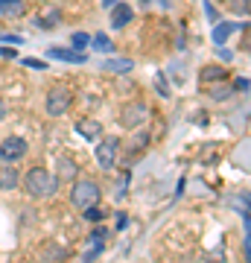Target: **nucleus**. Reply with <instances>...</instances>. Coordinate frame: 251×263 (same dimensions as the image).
I'll use <instances>...</instances> for the list:
<instances>
[{"instance_id": "23", "label": "nucleus", "mask_w": 251, "mask_h": 263, "mask_svg": "<svg viewBox=\"0 0 251 263\" xmlns=\"http://www.w3.org/2000/svg\"><path fill=\"white\" fill-rule=\"evenodd\" d=\"M245 216V234H248V240H245V254H248V260H251V216L248 214H242Z\"/></svg>"}, {"instance_id": "3", "label": "nucleus", "mask_w": 251, "mask_h": 263, "mask_svg": "<svg viewBox=\"0 0 251 263\" xmlns=\"http://www.w3.org/2000/svg\"><path fill=\"white\" fill-rule=\"evenodd\" d=\"M47 114L50 117H62V114L73 105V94H70V88L65 85H56V88H50V94H47Z\"/></svg>"}, {"instance_id": "31", "label": "nucleus", "mask_w": 251, "mask_h": 263, "mask_svg": "<svg viewBox=\"0 0 251 263\" xmlns=\"http://www.w3.org/2000/svg\"><path fill=\"white\" fill-rule=\"evenodd\" d=\"M114 3H117V0H103V6H105V9H111Z\"/></svg>"}, {"instance_id": "15", "label": "nucleus", "mask_w": 251, "mask_h": 263, "mask_svg": "<svg viewBox=\"0 0 251 263\" xmlns=\"http://www.w3.org/2000/svg\"><path fill=\"white\" fill-rule=\"evenodd\" d=\"M222 79H225V70L219 65H207L202 70V82H222Z\"/></svg>"}, {"instance_id": "29", "label": "nucleus", "mask_w": 251, "mask_h": 263, "mask_svg": "<svg viewBox=\"0 0 251 263\" xmlns=\"http://www.w3.org/2000/svg\"><path fill=\"white\" fill-rule=\"evenodd\" d=\"M205 12H207V18H210V21H216V9L210 6V3H205Z\"/></svg>"}, {"instance_id": "12", "label": "nucleus", "mask_w": 251, "mask_h": 263, "mask_svg": "<svg viewBox=\"0 0 251 263\" xmlns=\"http://www.w3.org/2000/svg\"><path fill=\"white\" fill-rule=\"evenodd\" d=\"M76 132L82 135L85 141H96V138L103 135V126H100L96 120H79L76 123Z\"/></svg>"}, {"instance_id": "19", "label": "nucleus", "mask_w": 251, "mask_h": 263, "mask_svg": "<svg viewBox=\"0 0 251 263\" xmlns=\"http://www.w3.org/2000/svg\"><path fill=\"white\" fill-rule=\"evenodd\" d=\"M146 143H149V132H138V135L131 138L129 149H134V152H143V149H146Z\"/></svg>"}, {"instance_id": "11", "label": "nucleus", "mask_w": 251, "mask_h": 263, "mask_svg": "<svg viewBox=\"0 0 251 263\" xmlns=\"http://www.w3.org/2000/svg\"><path fill=\"white\" fill-rule=\"evenodd\" d=\"M56 167H59V179L62 181H76V176H79V167H76L73 158H59Z\"/></svg>"}, {"instance_id": "21", "label": "nucleus", "mask_w": 251, "mask_h": 263, "mask_svg": "<svg viewBox=\"0 0 251 263\" xmlns=\"http://www.w3.org/2000/svg\"><path fill=\"white\" fill-rule=\"evenodd\" d=\"M70 44H73L76 50H85V47H88V44H91V38L85 35V32H76V35L70 38Z\"/></svg>"}, {"instance_id": "5", "label": "nucleus", "mask_w": 251, "mask_h": 263, "mask_svg": "<svg viewBox=\"0 0 251 263\" xmlns=\"http://www.w3.org/2000/svg\"><path fill=\"white\" fill-rule=\"evenodd\" d=\"M146 120H149V108L140 105V103H131L120 111V123L126 126V129H138V126H143Z\"/></svg>"}, {"instance_id": "4", "label": "nucleus", "mask_w": 251, "mask_h": 263, "mask_svg": "<svg viewBox=\"0 0 251 263\" xmlns=\"http://www.w3.org/2000/svg\"><path fill=\"white\" fill-rule=\"evenodd\" d=\"M27 155V141L24 138H18V135H9L6 141H0V158L3 161H21Z\"/></svg>"}, {"instance_id": "9", "label": "nucleus", "mask_w": 251, "mask_h": 263, "mask_svg": "<svg viewBox=\"0 0 251 263\" xmlns=\"http://www.w3.org/2000/svg\"><path fill=\"white\" fill-rule=\"evenodd\" d=\"M47 56L56 62H70V65H82L85 62V50H70V47H50Z\"/></svg>"}, {"instance_id": "13", "label": "nucleus", "mask_w": 251, "mask_h": 263, "mask_svg": "<svg viewBox=\"0 0 251 263\" xmlns=\"http://www.w3.org/2000/svg\"><path fill=\"white\" fill-rule=\"evenodd\" d=\"M131 59H105L103 62V70L105 73H129L131 70Z\"/></svg>"}, {"instance_id": "26", "label": "nucleus", "mask_w": 251, "mask_h": 263, "mask_svg": "<svg viewBox=\"0 0 251 263\" xmlns=\"http://www.w3.org/2000/svg\"><path fill=\"white\" fill-rule=\"evenodd\" d=\"M0 59H18V50H9V47H0Z\"/></svg>"}, {"instance_id": "25", "label": "nucleus", "mask_w": 251, "mask_h": 263, "mask_svg": "<svg viewBox=\"0 0 251 263\" xmlns=\"http://www.w3.org/2000/svg\"><path fill=\"white\" fill-rule=\"evenodd\" d=\"M216 53H219V59H222V62H231V59H234V53H231V50H225V44H219V50H216Z\"/></svg>"}, {"instance_id": "10", "label": "nucleus", "mask_w": 251, "mask_h": 263, "mask_svg": "<svg viewBox=\"0 0 251 263\" xmlns=\"http://www.w3.org/2000/svg\"><path fill=\"white\" fill-rule=\"evenodd\" d=\"M24 12H27L24 0H0V15L3 18H21Z\"/></svg>"}, {"instance_id": "20", "label": "nucleus", "mask_w": 251, "mask_h": 263, "mask_svg": "<svg viewBox=\"0 0 251 263\" xmlns=\"http://www.w3.org/2000/svg\"><path fill=\"white\" fill-rule=\"evenodd\" d=\"M231 91L234 88H228V85H216V88H210V97H214V100H228Z\"/></svg>"}, {"instance_id": "27", "label": "nucleus", "mask_w": 251, "mask_h": 263, "mask_svg": "<svg viewBox=\"0 0 251 263\" xmlns=\"http://www.w3.org/2000/svg\"><path fill=\"white\" fill-rule=\"evenodd\" d=\"M245 88H251L248 79H237V82H234V91H245Z\"/></svg>"}, {"instance_id": "32", "label": "nucleus", "mask_w": 251, "mask_h": 263, "mask_svg": "<svg viewBox=\"0 0 251 263\" xmlns=\"http://www.w3.org/2000/svg\"><path fill=\"white\" fill-rule=\"evenodd\" d=\"M143 3H149V0H143Z\"/></svg>"}, {"instance_id": "7", "label": "nucleus", "mask_w": 251, "mask_h": 263, "mask_svg": "<svg viewBox=\"0 0 251 263\" xmlns=\"http://www.w3.org/2000/svg\"><path fill=\"white\" fill-rule=\"evenodd\" d=\"M21 184V173L18 167H9V161L0 164V193H9Z\"/></svg>"}, {"instance_id": "22", "label": "nucleus", "mask_w": 251, "mask_h": 263, "mask_svg": "<svg viewBox=\"0 0 251 263\" xmlns=\"http://www.w3.org/2000/svg\"><path fill=\"white\" fill-rule=\"evenodd\" d=\"M82 214L85 216H88V219H91V222H100V219H103V211H100V208H96V205H91V208H85V211H82Z\"/></svg>"}, {"instance_id": "24", "label": "nucleus", "mask_w": 251, "mask_h": 263, "mask_svg": "<svg viewBox=\"0 0 251 263\" xmlns=\"http://www.w3.org/2000/svg\"><path fill=\"white\" fill-rule=\"evenodd\" d=\"M24 65L35 67V70H47V62H41V59H24Z\"/></svg>"}, {"instance_id": "18", "label": "nucleus", "mask_w": 251, "mask_h": 263, "mask_svg": "<svg viewBox=\"0 0 251 263\" xmlns=\"http://www.w3.org/2000/svg\"><path fill=\"white\" fill-rule=\"evenodd\" d=\"M91 44H93V50H100V53H108V50H111V41H108L105 32H96V35L91 38Z\"/></svg>"}, {"instance_id": "6", "label": "nucleus", "mask_w": 251, "mask_h": 263, "mask_svg": "<svg viewBox=\"0 0 251 263\" xmlns=\"http://www.w3.org/2000/svg\"><path fill=\"white\" fill-rule=\"evenodd\" d=\"M117 152H120V141L117 138H105L100 146H96V161L103 170H111L117 164Z\"/></svg>"}, {"instance_id": "30", "label": "nucleus", "mask_w": 251, "mask_h": 263, "mask_svg": "<svg viewBox=\"0 0 251 263\" xmlns=\"http://www.w3.org/2000/svg\"><path fill=\"white\" fill-rule=\"evenodd\" d=\"M6 120V103H3V100H0V123Z\"/></svg>"}, {"instance_id": "14", "label": "nucleus", "mask_w": 251, "mask_h": 263, "mask_svg": "<svg viewBox=\"0 0 251 263\" xmlns=\"http://www.w3.org/2000/svg\"><path fill=\"white\" fill-rule=\"evenodd\" d=\"M237 29V24H228V21H219L214 27V44L219 47V44H225L228 38H231V32Z\"/></svg>"}, {"instance_id": "17", "label": "nucleus", "mask_w": 251, "mask_h": 263, "mask_svg": "<svg viewBox=\"0 0 251 263\" xmlns=\"http://www.w3.org/2000/svg\"><path fill=\"white\" fill-rule=\"evenodd\" d=\"M228 9L234 15H248L251 12V0H228Z\"/></svg>"}, {"instance_id": "16", "label": "nucleus", "mask_w": 251, "mask_h": 263, "mask_svg": "<svg viewBox=\"0 0 251 263\" xmlns=\"http://www.w3.org/2000/svg\"><path fill=\"white\" fill-rule=\"evenodd\" d=\"M56 24H59V12L56 9H50L44 18H35V27H41V29H56Z\"/></svg>"}, {"instance_id": "28", "label": "nucleus", "mask_w": 251, "mask_h": 263, "mask_svg": "<svg viewBox=\"0 0 251 263\" xmlns=\"http://www.w3.org/2000/svg\"><path fill=\"white\" fill-rule=\"evenodd\" d=\"M3 41H9V44H24V38L21 35H3Z\"/></svg>"}, {"instance_id": "1", "label": "nucleus", "mask_w": 251, "mask_h": 263, "mask_svg": "<svg viewBox=\"0 0 251 263\" xmlns=\"http://www.w3.org/2000/svg\"><path fill=\"white\" fill-rule=\"evenodd\" d=\"M24 190L35 199H47L59 190V176L47 173L44 167H32L27 173V179H24Z\"/></svg>"}, {"instance_id": "2", "label": "nucleus", "mask_w": 251, "mask_h": 263, "mask_svg": "<svg viewBox=\"0 0 251 263\" xmlns=\"http://www.w3.org/2000/svg\"><path fill=\"white\" fill-rule=\"evenodd\" d=\"M70 202H73V208H79V211L96 205V202H100V184L91 181V179H76L73 187H70Z\"/></svg>"}, {"instance_id": "8", "label": "nucleus", "mask_w": 251, "mask_h": 263, "mask_svg": "<svg viewBox=\"0 0 251 263\" xmlns=\"http://www.w3.org/2000/svg\"><path fill=\"white\" fill-rule=\"evenodd\" d=\"M131 18H134V9H131L129 3H120V0H117V3L111 6V27H114V29L129 27Z\"/></svg>"}]
</instances>
